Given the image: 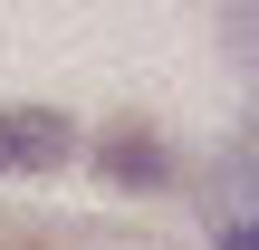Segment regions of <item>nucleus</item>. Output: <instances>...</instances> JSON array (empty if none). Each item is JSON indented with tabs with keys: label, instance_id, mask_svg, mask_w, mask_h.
<instances>
[{
	"label": "nucleus",
	"instance_id": "nucleus-1",
	"mask_svg": "<svg viewBox=\"0 0 259 250\" xmlns=\"http://www.w3.org/2000/svg\"><path fill=\"white\" fill-rule=\"evenodd\" d=\"M77 154V125L58 106H0V183H38Z\"/></svg>",
	"mask_w": 259,
	"mask_h": 250
},
{
	"label": "nucleus",
	"instance_id": "nucleus-2",
	"mask_svg": "<svg viewBox=\"0 0 259 250\" xmlns=\"http://www.w3.org/2000/svg\"><path fill=\"white\" fill-rule=\"evenodd\" d=\"M96 173H115V183H135V193H163V183H173V164H163V145H154V135H135V125H115V135L96 145Z\"/></svg>",
	"mask_w": 259,
	"mask_h": 250
}]
</instances>
